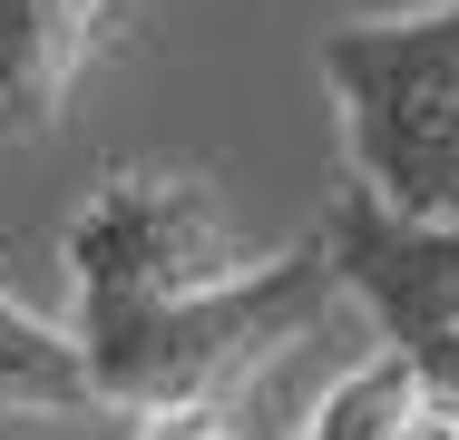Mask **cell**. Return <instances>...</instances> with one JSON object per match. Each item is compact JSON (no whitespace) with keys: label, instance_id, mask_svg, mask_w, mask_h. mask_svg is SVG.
<instances>
[{"label":"cell","instance_id":"6da1fadb","mask_svg":"<svg viewBox=\"0 0 459 440\" xmlns=\"http://www.w3.org/2000/svg\"><path fill=\"white\" fill-rule=\"evenodd\" d=\"M342 294H352L342 255L313 225L303 245L264 255L245 284L195 294V304H157V313H98V323H79V343L98 362L108 411L137 421V411H167V401H235L245 372H264L274 352H293Z\"/></svg>","mask_w":459,"mask_h":440},{"label":"cell","instance_id":"ba28073f","mask_svg":"<svg viewBox=\"0 0 459 440\" xmlns=\"http://www.w3.org/2000/svg\"><path fill=\"white\" fill-rule=\"evenodd\" d=\"M127 440H264V431H245V401H167V411H137Z\"/></svg>","mask_w":459,"mask_h":440},{"label":"cell","instance_id":"3957f363","mask_svg":"<svg viewBox=\"0 0 459 440\" xmlns=\"http://www.w3.org/2000/svg\"><path fill=\"white\" fill-rule=\"evenodd\" d=\"M69 264V323L98 313H157V304H195L255 274V245L235 235V216L215 206V186L186 167H108L89 206L59 235Z\"/></svg>","mask_w":459,"mask_h":440},{"label":"cell","instance_id":"5b68a950","mask_svg":"<svg viewBox=\"0 0 459 440\" xmlns=\"http://www.w3.org/2000/svg\"><path fill=\"white\" fill-rule=\"evenodd\" d=\"M127 0H0V137H49Z\"/></svg>","mask_w":459,"mask_h":440},{"label":"cell","instance_id":"52a82bcc","mask_svg":"<svg viewBox=\"0 0 459 440\" xmlns=\"http://www.w3.org/2000/svg\"><path fill=\"white\" fill-rule=\"evenodd\" d=\"M293 440H459V401H440L401 352H371L323 392V411Z\"/></svg>","mask_w":459,"mask_h":440},{"label":"cell","instance_id":"7a4b0ae2","mask_svg":"<svg viewBox=\"0 0 459 440\" xmlns=\"http://www.w3.org/2000/svg\"><path fill=\"white\" fill-rule=\"evenodd\" d=\"M352 186L411 225H459V0L323 30Z\"/></svg>","mask_w":459,"mask_h":440},{"label":"cell","instance_id":"277c9868","mask_svg":"<svg viewBox=\"0 0 459 440\" xmlns=\"http://www.w3.org/2000/svg\"><path fill=\"white\" fill-rule=\"evenodd\" d=\"M342 284L371 313L381 352H401L440 401H459V225H411L381 196L342 186V206L323 216Z\"/></svg>","mask_w":459,"mask_h":440},{"label":"cell","instance_id":"8992f818","mask_svg":"<svg viewBox=\"0 0 459 440\" xmlns=\"http://www.w3.org/2000/svg\"><path fill=\"white\" fill-rule=\"evenodd\" d=\"M0 421H117L79 323H49L0 284Z\"/></svg>","mask_w":459,"mask_h":440}]
</instances>
